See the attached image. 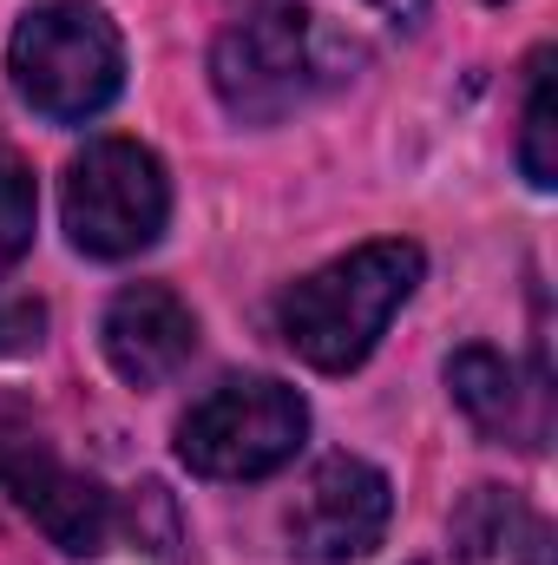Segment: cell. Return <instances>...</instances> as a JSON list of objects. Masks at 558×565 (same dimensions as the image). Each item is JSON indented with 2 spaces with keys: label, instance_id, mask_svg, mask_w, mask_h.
I'll return each instance as SVG.
<instances>
[{
  "label": "cell",
  "instance_id": "cell-1",
  "mask_svg": "<svg viewBox=\"0 0 558 565\" xmlns=\"http://www.w3.org/2000/svg\"><path fill=\"white\" fill-rule=\"evenodd\" d=\"M368 60V40L342 26L322 0H264L250 20H237L211 53V86L230 106V119L277 126L302 99L342 86Z\"/></svg>",
  "mask_w": 558,
  "mask_h": 565
},
{
  "label": "cell",
  "instance_id": "cell-2",
  "mask_svg": "<svg viewBox=\"0 0 558 565\" xmlns=\"http://www.w3.org/2000/svg\"><path fill=\"white\" fill-rule=\"evenodd\" d=\"M427 277V257L408 237H375L277 296V335L322 375H348L375 355L395 309Z\"/></svg>",
  "mask_w": 558,
  "mask_h": 565
},
{
  "label": "cell",
  "instance_id": "cell-3",
  "mask_svg": "<svg viewBox=\"0 0 558 565\" xmlns=\"http://www.w3.org/2000/svg\"><path fill=\"white\" fill-rule=\"evenodd\" d=\"M7 73H13L20 99L40 119L86 126L126 86V40H119V26L99 7L46 0L33 13H20V26L7 40Z\"/></svg>",
  "mask_w": 558,
  "mask_h": 565
},
{
  "label": "cell",
  "instance_id": "cell-4",
  "mask_svg": "<svg viewBox=\"0 0 558 565\" xmlns=\"http://www.w3.org/2000/svg\"><path fill=\"white\" fill-rule=\"evenodd\" d=\"M60 211H66V237L79 257L126 264L151 250L171 217V184H164L158 151L139 139H93L66 164Z\"/></svg>",
  "mask_w": 558,
  "mask_h": 565
},
{
  "label": "cell",
  "instance_id": "cell-5",
  "mask_svg": "<svg viewBox=\"0 0 558 565\" xmlns=\"http://www.w3.org/2000/svg\"><path fill=\"white\" fill-rule=\"evenodd\" d=\"M302 440H309V402L277 375H237L217 382L178 422V460L204 480H264L296 460Z\"/></svg>",
  "mask_w": 558,
  "mask_h": 565
},
{
  "label": "cell",
  "instance_id": "cell-6",
  "mask_svg": "<svg viewBox=\"0 0 558 565\" xmlns=\"http://www.w3.org/2000/svg\"><path fill=\"white\" fill-rule=\"evenodd\" d=\"M395 513V487L382 467L355 460V454H329L315 460V473L302 480L296 507H289V546L315 565H355L368 559L388 533Z\"/></svg>",
  "mask_w": 558,
  "mask_h": 565
},
{
  "label": "cell",
  "instance_id": "cell-7",
  "mask_svg": "<svg viewBox=\"0 0 558 565\" xmlns=\"http://www.w3.org/2000/svg\"><path fill=\"white\" fill-rule=\"evenodd\" d=\"M0 493L60 546V553H73V559H93V553H106V540H112V500H106V487L99 480H86V473H73L46 440H33V434H7L0 440Z\"/></svg>",
  "mask_w": 558,
  "mask_h": 565
},
{
  "label": "cell",
  "instance_id": "cell-8",
  "mask_svg": "<svg viewBox=\"0 0 558 565\" xmlns=\"http://www.w3.org/2000/svg\"><path fill=\"white\" fill-rule=\"evenodd\" d=\"M99 349L112 362V375L126 388H164L191 349H197V316L178 289L164 282H132L106 302V322H99Z\"/></svg>",
  "mask_w": 558,
  "mask_h": 565
},
{
  "label": "cell",
  "instance_id": "cell-9",
  "mask_svg": "<svg viewBox=\"0 0 558 565\" xmlns=\"http://www.w3.org/2000/svg\"><path fill=\"white\" fill-rule=\"evenodd\" d=\"M447 395L486 440H513V447H539L546 440V375L526 382L486 342H466V349L447 355Z\"/></svg>",
  "mask_w": 558,
  "mask_h": 565
},
{
  "label": "cell",
  "instance_id": "cell-10",
  "mask_svg": "<svg viewBox=\"0 0 558 565\" xmlns=\"http://www.w3.org/2000/svg\"><path fill=\"white\" fill-rule=\"evenodd\" d=\"M453 553L460 565H552V533L519 493L473 487L453 513Z\"/></svg>",
  "mask_w": 558,
  "mask_h": 565
},
{
  "label": "cell",
  "instance_id": "cell-11",
  "mask_svg": "<svg viewBox=\"0 0 558 565\" xmlns=\"http://www.w3.org/2000/svg\"><path fill=\"white\" fill-rule=\"evenodd\" d=\"M558 99H552V46L533 53L526 66V119H519V171L533 191L558 184Z\"/></svg>",
  "mask_w": 558,
  "mask_h": 565
},
{
  "label": "cell",
  "instance_id": "cell-12",
  "mask_svg": "<svg viewBox=\"0 0 558 565\" xmlns=\"http://www.w3.org/2000/svg\"><path fill=\"white\" fill-rule=\"evenodd\" d=\"M33 231H40V184H33V164L20 151H0V277L33 250Z\"/></svg>",
  "mask_w": 558,
  "mask_h": 565
},
{
  "label": "cell",
  "instance_id": "cell-13",
  "mask_svg": "<svg viewBox=\"0 0 558 565\" xmlns=\"http://www.w3.org/2000/svg\"><path fill=\"white\" fill-rule=\"evenodd\" d=\"M132 533H139L144 553H158L164 565H178V546H184V533H178V507H171V493H164L158 480H144L139 500H132Z\"/></svg>",
  "mask_w": 558,
  "mask_h": 565
},
{
  "label": "cell",
  "instance_id": "cell-14",
  "mask_svg": "<svg viewBox=\"0 0 558 565\" xmlns=\"http://www.w3.org/2000/svg\"><path fill=\"white\" fill-rule=\"evenodd\" d=\"M46 309L33 296H0V349H40Z\"/></svg>",
  "mask_w": 558,
  "mask_h": 565
},
{
  "label": "cell",
  "instance_id": "cell-15",
  "mask_svg": "<svg viewBox=\"0 0 558 565\" xmlns=\"http://www.w3.org/2000/svg\"><path fill=\"white\" fill-rule=\"evenodd\" d=\"M368 7H382L388 20H408V26H415L420 13H427V0H368Z\"/></svg>",
  "mask_w": 558,
  "mask_h": 565
},
{
  "label": "cell",
  "instance_id": "cell-16",
  "mask_svg": "<svg viewBox=\"0 0 558 565\" xmlns=\"http://www.w3.org/2000/svg\"><path fill=\"white\" fill-rule=\"evenodd\" d=\"M486 7H506V0H486Z\"/></svg>",
  "mask_w": 558,
  "mask_h": 565
}]
</instances>
